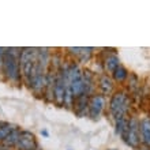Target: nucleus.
<instances>
[{
  "mask_svg": "<svg viewBox=\"0 0 150 150\" xmlns=\"http://www.w3.org/2000/svg\"><path fill=\"white\" fill-rule=\"evenodd\" d=\"M21 51L18 48H6L3 60V72L11 82L18 83L21 79Z\"/></svg>",
  "mask_w": 150,
  "mask_h": 150,
  "instance_id": "f257e3e1",
  "label": "nucleus"
},
{
  "mask_svg": "<svg viewBox=\"0 0 150 150\" xmlns=\"http://www.w3.org/2000/svg\"><path fill=\"white\" fill-rule=\"evenodd\" d=\"M130 111V98L124 91H116L112 94L109 101V112L115 120L126 117L127 112Z\"/></svg>",
  "mask_w": 150,
  "mask_h": 150,
  "instance_id": "f03ea898",
  "label": "nucleus"
},
{
  "mask_svg": "<svg viewBox=\"0 0 150 150\" xmlns=\"http://www.w3.org/2000/svg\"><path fill=\"white\" fill-rule=\"evenodd\" d=\"M37 59H38V49H36V48H23V49H21V72H22V76L25 78L26 83L30 78V74H32Z\"/></svg>",
  "mask_w": 150,
  "mask_h": 150,
  "instance_id": "7ed1b4c3",
  "label": "nucleus"
},
{
  "mask_svg": "<svg viewBox=\"0 0 150 150\" xmlns=\"http://www.w3.org/2000/svg\"><path fill=\"white\" fill-rule=\"evenodd\" d=\"M139 120L135 116H132L131 119H128V127H127L126 132H124V141H126V143L128 145V146L134 147V149H137V147H139V145H141V128H139Z\"/></svg>",
  "mask_w": 150,
  "mask_h": 150,
  "instance_id": "20e7f679",
  "label": "nucleus"
},
{
  "mask_svg": "<svg viewBox=\"0 0 150 150\" xmlns=\"http://www.w3.org/2000/svg\"><path fill=\"white\" fill-rule=\"evenodd\" d=\"M64 97H66V81L62 71L56 72V82L53 87V101L57 105H64Z\"/></svg>",
  "mask_w": 150,
  "mask_h": 150,
  "instance_id": "39448f33",
  "label": "nucleus"
},
{
  "mask_svg": "<svg viewBox=\"0 0 150 150\" xmlns=\"http://www.w3.org/2000/svg\"><path fill=\"white\" fill-rule=\"evenodd\" d=\"M18 150H38L37 141L34 139V135L29 131H21L19 141L16 143Z\"/></svg>",
  "mask_w": 150,
  "mask_h": 150,
  "instance_id": "423d86ee",
  "label": "nucleus"
},
{
  "mask_svg": "<svg viewBox=\"0 0 150 150\" xmlns=\"http://www.w3.org/2000/svg\"><path fill=\"white\" fill-rule=\"evenodd\" d=\"M105 108V98L101 94L90 96V101H89V115L93 119H97L100 113L104 111Z\"/></svg>",
  "mask_w": 150,
  "mask_h": 150,
  "instance_id": "0eeeda50",
  "label": "nucleus"
},
{
  "mask_svg": "<svg viewBox=\"0 0 150 150\" xmlns=\"http://www.w3.org/2000/svg\"><path fill=\"white\" fill-rule=\"evenodd\" d=\"M89 101H90V96L86 94L79 96L74 100V108L78 116H83L86 112H89Z\"/></svg>",
  "mask_w": 150,
  "mask_h": 150,
  "instance_id": "6e6552de",
  "label": "nucleus"
},
{
  "mask_svg": "<svg viewBox=\"0 0 150 150\" xmlns=\"http://www.w3.org/2000/svg\"><path fill=\"white\" fill-rule=\"evenodd\" d=\"M139 128H141V141H142L146 146L150 147V117H143L139 123Z\"/></svg>",
  "mask_w": 150,
  "mask_h": 150,
  "instance_id": "1a4fd4ad",
  "label": "nucleus"
},
{
  "mask_svg": "<svg viewBox=\"0 0 150 150\" xmlns=\"http://www.w3.org/2000/svg\"><path fill=\"white\" fill-rule=\"evenodd\" d=\"M67 51L74 56H78L81 62H87L93 53V48H67Z\"/></svg>",
  "mask_w": 150,
  "mask_h": 150,
  "instance_id": "9d476101",
  "label": "nucleus"
},
{
  "mask_svg": "<svg viewBox=\"0 0 150 150\" xmlns=\"http://www.w3.org/2000/svg\"><path fill=\"white\" fill-rule=\"evenodd\" d=\"M120 66V62H119V57L115 53L108 55L105 59H104V67L108 72H113L116 68Z\"/></svg>",
  "mask_w": 150,
  "mask_h": 150,
  "instance_id": "9b49d317",
  "label": "nucleus"
},
{
  "mask_svg": "<svg viewBox=\"0 0 150 150\" xmlns=\"http://www.w3.org/2000/svg\"><path fill=\"white\" fill-rule=\"evenodd\" d=\"M100 89L104 94H109L112 90H113V81H112L108 75H101L100 78Z\"/></svg>",
  "mask_w": 150,
  "mask_h": 150,
  "instance_id": "f8f14e48",
  "label": "nucleus"
},
{
  "mask_svg": "<svg viewBox=\"0 0 150 150\" xmlns=\"http://www.w3.org/2000/svg\"><path fill=\"white\" fill-rule=\"evenodd\" d=\"M19 137H21V131L16 130V128H14V130L10 132V135H8L7 138L4 139L1 143L6 145V146H8V147L16 146V143H18V141H19Z\"/></svg>",
  "mask_w": 150,
  "mask_h": 150,
  "instance_id": "ddd939ff",
  "label": "nucleus"
},
{
  "mask_svg": "<svg viewBox=\"0 0 150 150\" xmlns=\"http://www.w3.org/2000/svg\"><path fill=\"white\" fill-rule=\"evenodd\" d=\"M112 75H113V79L116 82H124V81L128 78V72H127V70L123 67V66H119V67L112 72Z\"/></svg>",
  "mask_w": 150,
  "mask_h": 150,
  "instance_id": "4468645a",
  "label": "nucleus"
},
{
  "mask_svg": "<svg viewBox=\"0 0 150 150\" xmlns=\"http://www.w3.org/2000/svg\"><path fill=\"white\" fill-rule=\"evenodd\" d=\"M127 127H128V119L126 117H122V119H117L116 120V134L119 135H124V132H126Z\"/></svg>",
  "mask_w": 150,
  "mask_h": 150,
  "instance_id": "2eb2a0df",
  "label": "nucleus"
},
{
  "mask_svg": "<svg viewBox=\"0 0 150 150\" xmlns=\"http://www.w3.org/2000/svg\"><path fill=\"white\" fill-rule=\"evenodd\" d=\"M14 128H15V127L10 126L7 123H0V143L7 138L8 135H10V132H11Z\"/></svg>",
  "mask_w": 150,
  "mask_h": 150,
  "instance_id": "dca6fc26",
  "label": "nucleus"
},
{
  "mask_svg": "<svg viewBox=\"0 0 150 150\" xmlns=\"http://www.w3.org/2000/svg\"><path fill=\"white\" fill-rule=\"evenodd\" d=\"M4 52H6V48H0V72H3V60H4Z\"/></svg>",
  "mask_w": 150,
  "mask_h": 150,
  "instance_id": "f3484780",
  "label": "nucleus"
},
{
  "mask_svg": "<svg viewBox=\"0 0 150 150\" xmlns=\"http://www.w3.org/2000/svg\"><path fill=\"white\" fill-rule=\"evenodd\" d=\"M0 150H11V147L6 146V145H3V143H0Z\"/></svg>",
  "mask_w": 150,
  "mask_h": 150,
  "instance_id": "a211bd4d",
  "label": "nucleus"
},
{
  "mask_svg": "<svg viewBox=\"0 0 150 150\" xmlns=\"http://www.w3.org/2000/svg\"><path fill=\"white\" fill-rule=\"evenodd\" d=\"M41 134H42L44 137H48V131L47 130H42V131H41Z\"/></svg>",
  "mask_w": 150,
  "mask_h": 150,
  "instance_id": "6ab92c4d",
  "label": "nucleus"
},
{
  "mask_svg": "<svg viewBox=\"0 0 150 150\" xmlns=\"http://www.w3.org/2000/svg\"><path fill=\"white\" fill-rule=\"evenodd\" d=\"M109 150H117V149H109Z\"/></svg>",
  "mask_w": 150,
  "mask_h": 150,
  "instance_id": "aec40b11",
  "label": "nucleus"
}]
</instances>
